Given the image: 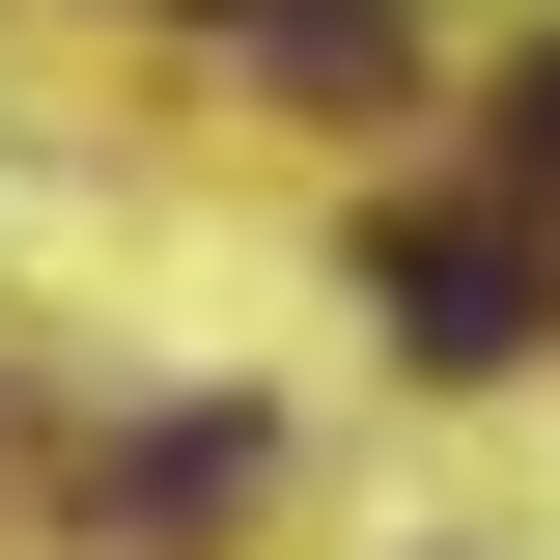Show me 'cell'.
Returning a JSON list of instances; mask_svg holds the SVG:
<instances>
[{"mask_svg":"<svg viewBox=\"0 0 560 560\" xmlns=\"http://www.w3.org/2000/svg\"><path fill=\"white\" fill-rule=\"evenodd\" d=\"M364 308H393V364H533L560 337V224L533 197H393L364 224Z\"/></svg>","mask_w":560,"mask_h":560,"instance_id":"obj_1","label":"cell"},{"mask_svg":"<svg viewBox=\"0 0 560 560\" xmlns=\"http://www.w3.org/2000/svg\"><path fill=\"white\" fill-rule=\"evenodd\" d=\"M197 504H253V420H168V448H113V533H197Z\"/></svg>","mask_w":560,"mask_h":560,"instance_id":"obj_2","label":"cell"},{"mask_svg":"<svg viewBox=\"0 0 560 560\" xmlns=\"http://www.w3.org/2000/svg\"><path fill=\"white\" fill-rule=\"evenodd\" d=\"M253 28H280V84H337V113L393 84V0H253Z\"/></svg>","mask_w":560,"mask_h":560,"instance_id":"obj_3","label":"cell"},{"mask_svg":"<svg viewBox=\"0 0 560 560\" xmlns=\"http://www.w3.org/2000/svg\"><path fill=\"white\" fill-rule=\"evenodd\" d=\"M504 168H533V224H560V57H533V113H504Z\"/></svg>","mask_w":560,"mask_h":560,"instance_id":"obj_4","label":"cell"}]
</instances>
